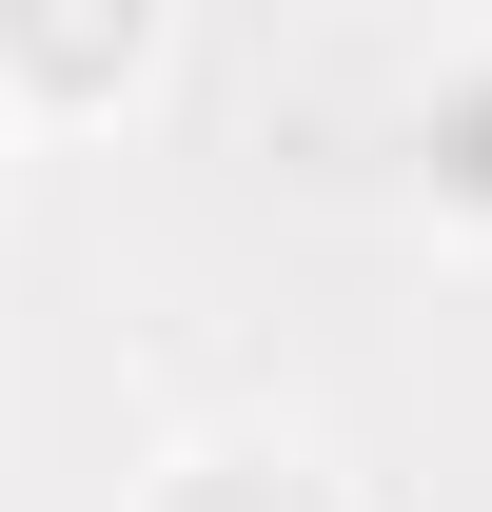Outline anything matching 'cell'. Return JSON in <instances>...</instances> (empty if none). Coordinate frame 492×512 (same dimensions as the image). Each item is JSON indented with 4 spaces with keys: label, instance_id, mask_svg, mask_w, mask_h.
<instances>
[{
    "label": "cell",
    "instance_id": "7a4b0ae2",
    "mask_svg": "<svg viewBox=\"0 0 492 512\" xmlns=\"http://www.w3.org/2000/svg\"><path fill=\"white\" fill-rule=\"evenodd\" d=\"M138 512H335V473H315L296 434H197L138 473Z\"/></svg>",
    "mask_w": 492,
    "mask_h": 512
},
{
    "label": "cell",
    "instance_id": "6da1fadb",
    "mask_svg": "<svg viewBox=\"0 0 492 512\" xmlns=\"http://www.w3.org/2000/svg\"><path fill=\"white\" fill-rule=\"evenodd\" d=\"M138 79H158V0H0V99L99 119V99H138Z\"/></svg>",
    "mask_w": 492,
    "mask_h": 512
},
{
    "label": "cell",
    "instance_id": "3957f363",
    "mask_svg": "<svg viewBox=\"0 0 492 512\" xmlns=\"http://www.w3.org/2000/svg\"><path fill=\"white\" fill-rule=\"evenodd\" d=\"M433 197H473V217H492V60L433 79Z\"/></svg>",
    "mask_w": 492,
    "mask_h": 512
}]
</instances>
